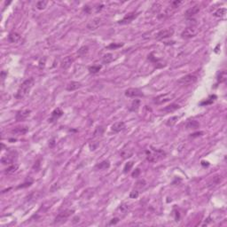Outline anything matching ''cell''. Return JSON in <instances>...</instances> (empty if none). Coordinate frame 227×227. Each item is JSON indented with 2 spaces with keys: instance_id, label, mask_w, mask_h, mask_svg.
Returning <instances> with one entry per match:
<instances>
[{
  "instance_id": "3",
  "label": "cell",
  "mask_w": 227,
  "mask_h": 227,
  "mask_svg": "<svg viewBox=\"0 0 227 227\" xmlns=\"http://www.w3.org/2000/svg\"><path fill=\"white\" fill-rule=\"evenodd\" d=\"M196 81H197V76L193 74H189L180 77L177 80V83L180 85V86H189V85L193 84Z\"/></svg>"
},
{
  "instance_id": "24",
  "label": "cell",
  "mask_w": 227,
  "mask_h": 227,
  "mask_svg": "<svg viewBox=\"0 0 227 227\" xmlns=\"http://www.w3.org/2000/svg\"><path fill=\"white\" fill-rule=\"evenodd\" d=\"M14 160V157L12 155L9 154V155H6V156H4V157L1 158V162L3 164H12V162Z\"/></svg>"
},
{
  "instance_id": "29",
  "label": "cell",
  "mask_w": 227,
  "mask_h": 227,
  "mask_svg": "<svg viewBox=\"0 0 227 227\" xmlns=\"http://www.w3.org/2000/svg\"><path fill=\"white\" fill-rule=\"evenodd\" d=\"M178 120V117L177 116H172L169 118L167 121H166V125L169 126V127H172L173 125H175V123L177 122V121Z\"/></svg>"
},
{
  "instance_id": "14",
  "label": "cell",
  "mask_w": 227,
  "mask_h": 227,
  "mask_svg": "<svg viewBox=\"0 0 227 227\" xmlns=\"http://www.w3.org/2000/svg\"><path fill=\"white\" fill-rule=\"evenodd\" d=\"M200 10H201V6L199 5L193 6L190 7L189 9H187L186 11V12H184V15H186V17H192V16L195 15V14H197L199 12H200Z\"/></svg>"
},
{
  "instance_id": "2",
  "label": "cell",
  "mask_w": 227,
  "mask_h": 227,
  "mask_svg": "<svg viewBox=\"0 0 227 227\" xmlns=\"http://www.w3.org/2000/svg\"><path fill=\"white\" fill-rule=\"evenodd\" d=\"M151 148H152L151 151H146L147 159L148 162H158L159 160L162 159L163 157H165L166 153L163 150L155 149L153 147H151Z\"/></svg>"
},
{
  "instance_id": "31",
  "label": "cell",
  "mask_w": 227,
  "mask_h": 227,
  "mask_svg": "<svg viewBox=\"0 0 227 227\" xmlns=\"http://www.w3.org/2000/svg\"><path fill=\"white\" fill-rule=\"evenodd\" d=\"M221 180H222L221 176H216L211 179V183L209 184H211V186H217V184H218L221 182Z\"/></svg>"
},
{
  "instance_id": "8",
  "label": "cell",
  "mask_w": 227,
  "mask_h": 227,
  "mask_svg": "<svg viewBox=\"0 0 227 227\" xmlns=\"http://www.w3.org/2000/svg\"><path fill=\"white\" fill-rule=\"evenodd\" d=\"M124 94L126 97H129V98H138L144 96V93L138 88H129L125 91Z\"/></svg>"
},
{
  "instance_id": "13",
  "label": "cell",
  "mask_w": 227,
  "mask_h": 227,
  "mask_svg": "<svg viewBox=\"0 0 227 227\" xmlns=\"http://www.w3.org/2000/svg\"><path fill=\"white\" fill-rule=\"evenodd\" d=\"M138 16V13L136 12H130V13H128L126 14V15L124 16V18L121 21H118L119 24H127V23H130L136 17Z\"/></svg>"
},
{
  "instance_id": "22",
  "label": "cell",
  "mask_w": 227,
  "mask_h": 227,
  "mask_svg": "<svg viewBox=\"0 0 227 227\" xmlns=\"http://www.w3.org/2000/svg\"><path fill=\"white\" fill-rule=\"evenodd\" d=\"M110 167V162L109 161H103L102 162L98 163L96 165L95 169H98V170H104V169H107Z\"/></svg>"
},
{
  "instance_id": "38",
  "label": "cell",
  "mask_w": 227,
  "mask_h": 227,
  "mask_svg": "<svg viewBox=\"0 0 227 227\" xmlns=\"http://www.w3.org/2000/svg\"><path fill=\"white\" fill-rule=\"evenodd\" d=\"M139 175H140V169H136L134 171L132 172V174H131L132 177H138Z\"/></svg>"
},
{
  "instance_id": "40",
  "label": "cell",
  "mask_w": 227,
  "mask_h": 227,
  "mask_svg": "<svg viewBox=\"0 0 227 227\" xmlns=\"http://www.w3.org/2000/svg\"><path fill=\"white\" fill-rule=\"evenodd\" d=\"M138 191H132L131 193V194H130V197L132 198V199H136V198H138Z\"/></svg>"
},
{
  "instance_id": "42",
  "label": "cell",
  "mask_w": 227,
  "mask_h": 227,
  "mask_svg": "<svg viewBox=\"0 0 227 227\" xmlns=\"http://www.w3.org/2000/svg\"><path fill=\"white\" fill-rule=\"evenodd\" d=\"M119 221H120V219H119L118 217H115V218H113V219L111 220V222L109 223V224H117Z\"/></svg>"
},
{
  "instance_id": "30",
  "label": "cell",
  "mask_w": 227,
  "mask_h": 227,
  "mask_svg": "<svg viewBox=\"0 0 227 227\" xmlns=\"http://www.w3.org/2000/svg\"><path fill=\"white\" fill-rule=\"evenodd\" d=\"M88 52H89V48H88V46H83V47H81V48L78 50L77 54H78L79 56L83 57V56H84L85 54H87Z\"/></svg>"
},
{
  "instance_id": "19",
  "label": "cell",
  "mask_w": 227,
  "mask_h": 227,
  "mask_svg": "<svg viewBox=\"0 0 227 227\" xmlns=\"http://www.w3.org/2000/svg\"><path fill=\"white\" fill-rule=\"evenodd\" d=\"M180 108V106L177 105V104H170L163 108L161 109L162 112H166V113H171V112H174L176 111L177 109H179Z\"/></svg>"
},
{
  "instance_id": "17",
  "label": "cell",
  "mask_w": 227,
  "mask_h": 227,
  "mask_svg": "<svg viewBox=\"0 0 227 227\" xmlns=\"http://www.w3.org/2000/svg\"><path fill=\"white\" fill-rule=\"evenodd\" d=\"M124 129H125V123L123 122H117L116 123H114L111 127V131L116 133H118L123 131Z\"/></svg>"
},
{
  "instance_id": "9",
  "label": "cell",
  "mask_w": 227,
  "mask_h": 227,
  "mask_svg": "<svg viewBox=\"0 0 227 227\" xmlns=\"http://www.w3.org/2000/svg\"><path fill=\"white\" fill-rule=\"evenodd\" d=\"M103 23V21L101 18H94L93 20H91L88 24H87V28H89L90 30H96L97 28H98Z\"/></svg>"
},
{
  "instance_id": "25",
  "label": "cell",
  "mask_w": 227,
  "mask_h": 227,
  "mask_svg": "<svg viewBox=\"0 0 227 227\" xmlns=\"http://www.w3.org/2000/svg\"><path fill=\"white\" fill-rule=\"evenodd\" d=\"M140 107V100L139 99H135L132 101L131 106L130 107V111L131 112H137L138 110V107Z\"/></svg>"
},
{
  "instance_id": "20",
  "label": "cell",
  "mask_w": 227,
  "mask_h": 227,
  "mask_svg": "<svg viewBox=\"0 0 227 227\" xmlns=\"http://www.w3.org/2000/svg\"><path fill=\"white\" fill-rule=\"evenodd\" d=\"M199 127H200V123H199L197 121H194V120L188 121L186 124V130H196Z\"/></svg>"
},
{
  "instance_id": "32",
  "label": "cell",
  "mask_w": 227,
  "mask_h": 227,
  "mask_svg": "<svg viewBox=\"0 0 227 227\" xmlns=\"http://www.w3.org/2000/svg\"><path fill=\"white\" fill-rule=\"evenodd\" d=\"M100 69H101V66H91V67H89L90 73H92V74L98 73Z\"/></svg>"
},
{
  "instance_id": "6",
  "label": "cell",
  "mask_w": 227,
  "mask_h": 227,
  "mask_svg": "<svg viewBox=\"0 0 227 227\" xmlns=\"http://www.w3.org/2000/svg\"><path fill=\"white\" fill-rule=\"evenodd\" d=\"M74 212L75 211L73 209H65L64 211H61L55 217L54 224H60V223L65 222L70 216H72L74 214Z\"/></svg>"
},
{
  "instance_id": "16",
  "label": "cell",
  "mask_w": 227,
  "mask_h": 227,
  "mask_svg": "<svg viewBox=\"0 0 227 227\" xmlns=\"http://www.w3.org/2000/svg\"><path fill=\"white\" fill-rule=\"evenodd\" d=\"M7 39H8V42L11 43V44H16V43L20 42V40L21 39V36L17 32H11L8 35Z\"/></svg>"
},
{
  "instance_id": "12",
  "label": "cell",
  "mask_w": 227,
  "mask_h": 227,
  "mask_svg": "<svg viewBox=\"0 0 227 227\" xmlns=\"http://www.w3.org/2000/svg\"><path fill=\"white\" fill-rule=\"evenodd\" d=\"M28 131V126H17L15 128H13V129L11 131V132L14 135H25L27 132Z\"/></svg>"
},
{
  "instance_id": "5",
  "label": "cell",
  "mask_w": 227,
  "mask_h": 227,
  "mask_svg": "<svg viewBox=\"0 0 227 227\" xmlns=\"http://www.w3.org/2000/svg\"><path fill=\"white\" fill-rule=\"evenodd\" d=\"M200 32V30L195 26H190L186 28H184V30L181 33V37L184 39H189L192 37H194Z\"/></svg>"
},
{
  "instance_id": "34",
  "label": "cell",
  "mask_w": 227,
  "mask_h": 227,
  "mask_svg": "<svg viewBox=\"0 0 227 227\" xmlns=\"http://www.w3.org/2000/svg\"><path fill=\"white\" fill-rule=\"evenodd\" d=\"M217 80L220 83H223V82H224L226 80V72H225V71H221L219 76H218Z\"/></svg>"
},
{
  "instance_id": "23",
  "label": "cell",
  "mask_w": 227,
  "mask_h": 227,
  "mask_svg": "<svg viewBox=\"0 0 227 227\" xmlns=\"http://www.w3.org/2000/svg\"><path fill=\"white\" fill-rule=\"evenodd\" d=\"M226 12H227L226 8H219L214 13H213V15H214L215 17H217V18H222L226 14Z\"/></svg>"
},
{
  "instance_id": "11",
  "label": "cell",
  "mask_w": 227,
  "mask_h": 227,
  "mask_svg": "<svg viewBox=\"0 0 227 227\" xmlns=\"http://www.w3.org/2000/svg\"><path fill=\"white\" fill-rule=\"evenodd\" d=\"M62 115H63V111L61 110V108L57 107V108H55V109L52 112L51 117L48 119V122H55V121L58 120L61 116H62Z\"/></svg>"
},
{
  "instance_id": "39",
  "label": "cell",
  "mask_w": 227,
  "mask_h": 227,
  "mask_svg": "<svg viewBox=\"0 0 227 227\" xmlns=\"http://www.w3.org/2000/svg\"><path fill=\"white\" fill-rule=\"evenodd\" d=\"M182 4V2L181 1H174V2H172L171 3V5H172V8L173 9H175V8H177V7H178L180 5Z\"/></svg>"
},
{
  "instance_id": "1",
  "label": "cell",
  "mask_w": 227,
  "mask_h": 227,
  "mask_svg": "<svg viewBox=\"0 0 227 227\" xmlns=\"http://www.w3.org/2000/svg\"><path fill=\"white\" fill-rule=\"evenodd\" d=\"M34 84H35V79L33 77H30V78L25 80L19 87L17 93L15 95V98L18 99H21V98H25L26 96H28L30 94L31 89L33 88Z\"/></svg>"
},
{
  "instance_id": "4",
  "label": "cell",
  "mask_w": 227,
  "mask_h": 227,
  "mask_svg": "<svg viewBox=\"0 0 227 227\" xmlns=\"http://www.w3.org/2000/svg\"><path fill=\"white\" fill-rule=\"evenodd\" d=\"M176 97V95L174 93H165V94H162L159 96H156L155 98H153V101L154 104L156 105H162L164 104L166 102L170 101L171 99H173Z\"/></svg>"
},
{
  "instance_id": "33",
  "label": "cell",
  "mask_w": 227,
  "mask_h": 227,
  "mask_svg": "<svg viewBox=\"0 0 227 227\" xmlns=\"http://www.w3.org/2000/svg\"><path fill=\"white\" fill-rule=\"evenodd\" d=\"M133 167V162H127L126 165L124 166V169H123V171L124 173H127V172H129L130 170L131 169V168Z\"/></svg>"
},
{
  "instance_id": "41",
  "label": "cell",
  "mask_w": 227,
  "mask_h": 227,
  "mask_svg": "<svg viewBox=\"0 0 227 227\" xmlns=\"http://www.w3.org/2000/svg\"><path fill=\"white\" fill-rule=\"evenodd\" d=\"M204 134L203 131H199V132H195V133H193L191 134V137L192 138H196V137H200V136H202Z\"/></svg>"
},
{
  "instance_id": "15",
  "label": "cell",
  "mask_w": 227,
  "mask_h": 227,
  "mask_svg": "<svg viewBox=\"0 0 227 227\" xmlns=\"http://www.w3.org/2000/svg\"><path fill=\"white\" fill-rule=\"evenodd\" d=\"M73 61H74V60H73L72 57H71V56H67L62 60V61L61 63V67L62 69H64V70L67 69L68 67H70L71 65H72Z\"/></svg>"
},
{
  "instance_id": "26",
  "label": "cell",
  "mask_w": 227,
  "mask_h": 227,
  "mask_svg": "<svg viewBox=\"0 0 227 227\" xmlns=\"http://www.w3.org/2000/svg\"><path fill=\"white\" fill-rule=\"evenodd\" d=\"M114 60V56L112 53H107L102 57V62L104 64H108L110 62H112Z\"/></svg>"
},
{
  "instance_id": "35",
  "label": "cell",
  "mask_w": 227,
  "mask_h": 227,
  "mask_svg": "<svg viewBox=\"0 0 227 227\" xmlns=\"http://www.w3.org/2000/svg\"><path fill=\"white\" fill-rule=\"evenodd\" d=\"M123 45V44H111L109 45L107 48V49H112V50H116L119 47H122Z\"/></svg>"
},
{
  "instance_id": "10",
  "label": "cell",
  "mask_w": 227,
  "mask_h": 227,
  "mask_svg": "<svg viewBox=\"0 0 227 227\" xmlns=\"http://www.w3.org/2000/svg\"><path fill=\"white\" fill-rule=\"evenodd\" d=\"M30 113H31V111H30V109H23V110H21V111H19V112L16 114L15 119H16L17 122L24 121V120H26L28 117H30Z\"/></svg>"
},
{
  "instance_id": "36",
  "label": "cell",
  "mask_w": 227,
  "mask_h": 227,
  "mask_svg": "<svg viewBox=\"0 0 227 227\" xmlns=\"http://www.w3.org/2000/svg\"><path fill=\"white\" fill-rule=\"evenodd\" d=\"M146 184H147L146 181H145L144 179H142V180H139V181H138V182H137V184H136V186H137V187H138V188H143V187H145V186H146Z\"/></svg>"
},
{
  "instance_id": "7",
  "label": "cell",
  "mask_w": 227,
  "mask_h": 227,
  "mask_svg": "<svg viewBox=\"0 0 227 227\" xmlns=\"http://www.w3.org/2000/svg\"><path fill=\"white\" fill-rule=\"evenodd\" d=\"M174 35V30L173 28H167V30H162L159 31L155 35V39L157 40H162L165 38H169Z\"/></svg>"
},
{
  "instance_id": "27",
  "label": "cell",
  "mask_w": 227,
  "mask_h": 227,
  "mask_svg": "<svg viewBox=\"0 0 227 227\" xmlns=\"http://www.w3.org/2000/svg\"><path fill=\"white\" fill-rule=\"evenodd\" d=\"M104 131H105L104 127H103V126H98V127L96 128V130H95V131H94V133H93V136H94L95 138H96V137H101V136L103 135Z\"/></svg>"
},
{
  "instance_id": "43",
  "label": "cell",
  "mask_w": 227,
  "mask_h": 227,
  "mask_svg": "<svg viewBox=\"0 0 227 227\" xmlns=\"http://www.w3.org/2000/svg\"><path fill=\"white\" fill-rule=\"evenodd\" d=\"M83 11H84L85 12H87V13H90V12H91V7H89L88 6H84V9H83Z\"/></svg>"
},
{
  "instance_id": "28",
  "label": "cell",
  "mask_w": 227,
  "mask_h": 227,
  "mask_svg": "<svg viewBox=\"0 0 227 227\" xmlns=\"http://www.w3.org/2000/svg\"><path fill=\"white\" fill-rule=\"evenodd\" d=\"M47 5H48V1H46V0H41V1H38L36 3V8L38 10H44L45 9Z\"/></svg>"
},
{
  "instance_id": "21",
  "label": "cell",
  "mask_w": 227,
  "mask_h": 227,
  "mask_svg": "<svg viewBox=\"0 0 227 227\" xmlns=\"http://www.w3.org/2000/svg\"><path fill=\"white\" fill-rule=\"evenodd\" d=\"M19 169V165L18 164H12L10 165L9 167H7L5 170V173L7 174V175H11V174H13L14 172H16Z\"/></svg>"
},
{
  "instance_id": "18",
  "label": "cell",
  "mask_w": 227,
  "mask_h": 227,
  "mask_svg": "<svg viewBox=\"0 0 227 227\" xmlns=\"http://www.w3.org/2000/svg\"><path fill=\"white\" fill-rule=\"evenodd\" d=\"M81 87H82L81 83L72 81V82L69 83L67 85L66 90L68 91H76V90H77V89H79V88H81Z\"/></svg>"
},
{
  "instance_id": "37",
  "label": "cell",
  "mask_w": 227,
  "mask_h": 227,
  "mask_svg": "<svg viewBox=\"0 0 227 227\" xmlns=\"http://www.w3.org/2000/svg\"><path fill=\"white\" fill-rule=\"evenodd\" d=\"M217 98V96H216V95H214V96H211V97L208 98V100H207V101H204V102H202V103H201V105H202V106H204V105L211 104L213 101H214V98Z\"/></svg>"
}]
</instances>
